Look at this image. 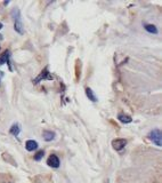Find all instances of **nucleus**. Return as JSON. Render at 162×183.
Wrapping results in <instances>:
<instances>
[{"label": "nucleus", "mask_w": 162, "mask_h": 183, "mask_svg": "<svg viewBox=\"0 0 162 183\" xmlns=\"http://www.w3.org/2000/svg\"><path fill=\"white\" fill-rule=\"evenodd\" d=\"M127 144V141L125 139H115L112 141V147L117 150V151H120L125 148V145Z\"/></svg>", "instance_id": "7ed1b4c3"}, {"label": "nucleus", "mask_w": 162, "mask_h": 183, "mask_svg": "<svg viewBox=\"0 0 162 183\" xmlns=\"http://www.w3.org/2000/svg\"><path fill=\"white\" fill-rule=\"evenodd\" d=\"M1 77H2V73L0 72V81H1Z\"/></svg>", "instance_id": "2eb2a0df"}, {"label": "nucleus", "mask_w": 162, "mask_h": 183, "mask_svg": "<svg viewBox=\"0 0 162 183\" xmlns=\"http://www.w3.org/2000/svg\"><path fill=\"white\" fill-rule=\"evenodd\" d=\"M47 71H48V69L46 68V69H45V71H43V74L41 73V74H40V76H39V77H38V78L35 79V83H38V81H39V80H40L41 78H42V79H45V78H47V79H52V77H49V76H47V73H48Z\"/></svg>", "instance_id": "f8f14e48"}, {"label": "nucleus", "mask_w": 162, "mask_h": 183, "mask_svg": "<svg viewBox=\"0 0 162 183\" xmlns=\"http://www.w3.org/2000/svg\"><path fill=\"white\" fill-rule=\"evenodd\" d=\"M47 164L50 166V167H54V168H57L60 167V159L56 154H50L48 160H47Z\"/></svg>", "instance_id": "20e7f679"}, {"label": "nucleus", "mask_w": 162, "mask_h": 183, "mask_svg": "<svg viewBox=\"0 0 162 183\" xmlns=\"http://www.w3.org/2000/svg\"><path fill=\"white\" fill-rule=\"evenodd\" d=\"M42 136H43V140L49 142V141H53L55 139V133L52 132V130H45L42 133Z\"/></svg>", "instance_id": "39448f33"}, {"label": "nucleus", "mask_w": 162, "mask_h": 183, "mask_svg": "<svg viewBox=\"0 0 162 183\" xmlns=\"http://www.w3.org/2000/svg\"><path fill=\"white\" fill-rule=\"evenodd\" d=\"M20 132H21V127H20L18 124L13 125V126L10 127V130H9V133H10L12 135H14V136H17V135L20 134Z\"/></svg>", "instance_id": "1a4fd4ad"}, {"label": "nucleus", "mask_w": 162, "mask_h": 183, "mask_svg": "<svg viewBox=\"0 0 162 183\" xmlns=\"http://www.w3.org/2000/svg\"><path fill=\"white\" fill-rule=\"evenodd\" d=\"M10 14H12V16L14 18V29H15L16 32H18L20 34H22L24 32V28H23V23H22L20 9L18 8H14Z\"/></svg>", "instance_id": "f257e3e1"}, {"label": "nucleus", "mask_w": 162, "mask_h": 183, "mask_svg": "<svg viewBox=\"0 0 162 183\" xmlns=\"http://www.w3.org/2000/svg\"><path fill=\"white\" fill-rule=\"evenodd\" d=\"M9 52H5V54L2 56H0V65L3 64V63H9Z\"/></svg>", "instance_id": "9b49d317"}, {"label": "nucleus", "mask_w": 162, "mask_h": 183, "mask_svg": "<svg viewBox=\"0 0 162 183\" xmlns=\"http://www.w3.org/2000/svg\"><path fill=\"white\" fill-rule=\"evenodd\" d=\"M2 29V23H0V30Z\"/></svg>", "instance_id": "4468645a"}, {"label": "nucleus", "mask_w": 162, "mask_h": 183, "mask_svg": "<svg viewBox=\"0 0 162 183\" xmlns=\"http://www.w3.org/2000/svg\"><path fill=\"white\" fill-rule=\"evenodd\" d=\"M37 148H38V143H37L35 141H33V140L26 141V143H25V149H26L28 151H33V150H35Z\"/></svg>", "instance_id": "423d86ee"}, {"label": "nucleus", "mask_w": 162, "mask_h": 183, "mask_svg": "<svg viewBox=\"0 0 162 183\" xmlns=\"http://www.w3.org/2000/svg\"><path fill=\"white\" fill-rule=\"evenodd\" d=\"M43 154H45V152L43 151H39V152L37 153L35 156H34V160H37V161H39L42 157H43Z\"/></svg>", "instance_id": "ddd939ff"}, {"label": "nucleus", "mask_w": 162, "mask_h": 183, "mask_svg": "<svg viewBox=\"0 0 162 183\" xmlns=\"http://www.w3.org/2000/svg\"><path fill=\"white\" fill-rule=\"evenodd\" d=\"M148 139L158 147L162 145V136H161V130L160 129H153L152 132L148 133Z\"/></svg>", "instance_id": "f03ea898"}, {"label": "nucleus", "mask_w": 162, "mask_h": 183, "mask_svg": "<svg viewBox=\"0 0 162 183\" xmlns=\"http://www.w3.org/2000/svg\"><path fill=\"white\" fill-rule=\"evenodd\" d=\"M86 95H87V97H88L90 101H93V102H97V96L94 94V91H93L92 88H89V87H87V88H86Z\"/></svg>", "instance_id": "0eeeda50"}, {"label": "nucleus", "mask_w": 162, "mask_h": 183, "mask_svg": "<svg viewBox=\"0 0 162 183\" xmlns=\"http://www.w3.org/2000/svg\"><path fill=\"white\" fill-rule=\"evenodd\" d=\"M118 119L121 122H123V124H129V122H132V118H131L130 116L123 115V113H120V115L118 116Z\"/></svg>", "instance_id": "6e6552de"}, {"label": "nucleus", "mask_w": 162, "mask_h": 183, "mask_svg": "<svg viewBox=\"0 0 162 183\" xmlns=\"http://www.w3.org/2000/svg\"><path fill=\"white\" fill-rule=\"evenodd\" d=\"M144 28H145V30L147 31V32H150V33H153V34H157V33H158L157 27L153 25V24H145Z\"/></svg>", "instance_id": "9d476101"}]
</instances>
